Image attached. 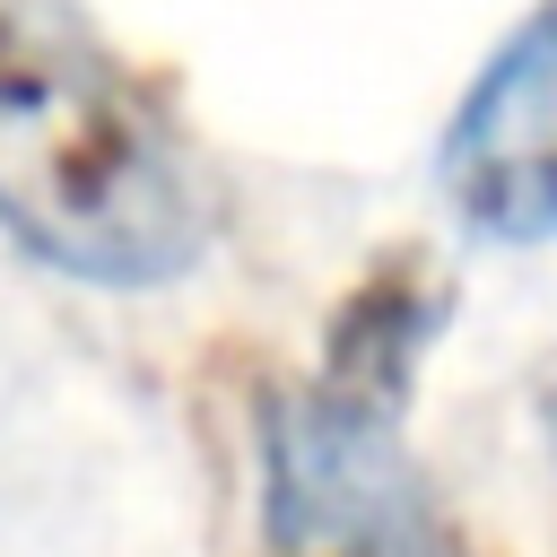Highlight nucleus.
<instances>
[{"mask_svg":"<svg viewBox=\"0 0 557 557\" xmlns=\"http://www.w3.org/2000/svg\"><path fill=\"white\" fill-rule=\"evenodd\" d=\"M0 235L113 296L174 287L218 244V183L183 122L44 0H0Z\"/></svg>","mask_w":557,"mask_h":557,"instance_id":"f257e3e1","label":"nucleus"},{"mask_svg":"<svg viewBox=\"0 0 557 557\" xmlns=\"http://www.w3.org/2000/svg\"><path fill=\"white\" fill-rule=\"evenodd\" d=\"M261 557H461V531L400 418L278 383L261 400Z\"/></svg>","mask_w":557,"mask_h":557,"instance_id":"f03ea898","label":"nucleus"},{"mask_svg":"<svg viewBox=\"0 0 557 557\" xmlns=\"http://www.w3.org/2000/svg\"><path fill=\"white\" fill-rule=\"evenodd\" d=\"M444 200L479 244L548 252L557 244V0L522 9L505 44L461 87L444 148Z\"/></svg>","mask_w":557,"mask_h":557,"instance_id":"7ed1b4c3","label":"nucleus"},{"mask_svg":"<svg viewBox=\"0 0 557 557\" xmlns=\"http://www.w3.org/2000/svg\"><path fill=\"white\" fill-rule=\"evenodd\" d=\"M444 322H453V287L435 278V261H426L418 244H400L392 261H374V270L339 296V313H331V331H322L313 383H322L331 400H348V409L409 418V383H418V366H426V348H435Z\"/></svg>","mask_w":557,"mask_h":557,"instance_id":"20e7f679","label":"nucleus"},{"mask_svg":"<svg viewBox=\"0 0 557 557\" xmlns=\"http://www.w3.org/2000/svg\"><path fill=\"white\" fill-rule=\"evenodd\" d=\"M540 409H548V435H557V383H548V400H540Z\"/></svg>","mask_w":557,"mask_h":557,"instance_id":"39448f33","label":"nucleus"}]
</instances>
